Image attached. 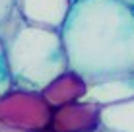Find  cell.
Listing matches in <instances>:
<instances>
[{
    "instance_id": "4",
    "label": "cell",
    "mask_w": 134,
    "mask_h": 132,
    "mask_svg": "<svg viewBox=\"0 0 134 132\" xmlns=\"http://www.w3.org/2000/svg\"><path fill=\"white\" fill-rule=\"evenodd\" d=\"M103 107L91 101H76L53 109L51 130L54 132H97L103 126Z\"/></svg>"
},
{
    "instance_id": "8",
    "label": "cell",
    "mask_w": 134,
    "mask_h": 132,
    "mask_svg": "<svg viewBox=\"0 0 134 132\" xmlns=\"http://www.w3.org/2000/svg\"><path fill=\"white\" fill-rule=\"evenodd\" d=\"M103 126L117 132H134V99L103 109Z\"/></svg>"
},
{
    "instance_id": "11",
    "label": "cell",
    "mask_w": 134,
    "mask_h": 132,
    "mask_svg": "<svg viewBox=\"0 0 134 132\" xmlns=\"http://www.w3.org/2000/svg\"><path fill=\"white\" fill-rule=\"evenodd\" d=\"M97 132H117V130H111V128H105V126H101Z\"/></svg>"
},
{
    "instance_id": "7",
    "label": "cell",
    "mask_w": 134,
    "mask_h": 132,
    "mask_svg": "<svg viewBox=\"0 0 134 132\" xmlns=\"http://www.w3.org/2000/svg\"><path fill=\"white\" fill-rule=\"evenodd\" d=\"M130 99H134V76L87 84L86 101H91L103 109L119 105V103H126Z\"/></svg>"
},
{
    "instance_id": "9",
    "label": "cell",
    "mask_w": 134,
    "mask_h": 132,
    "mask_svg": "<svg viewBox=\"0 0 134 132\" xmlns=\"http://www.w3.org/2000/svg\"><path fill=\"white\" fill-rule=\"evenodd\" d=\"M12 88V80H10V70H8V62H6V53H4L2 41H0V95H4L8 89Z\"/></svg>"
},
{
    "instance_id": "6",
    "label": "cell",
    "mask_w": 134,
    "mask_h": 132,
    "mask_svg": "<svg viewBox=\"0 0 134 132\" xmlns=\"http://www.w3.org/2000/svg\"><path fill=\"white\" fill-rule=\"evenodd\" d=\"M41 93H43L45 101L51 107L58 109L64 105H70V103H76V101H84L87 93V82L80 74L66 70L60 76H57L51 84L45 85L41 89Z\"/></svg>"
},
{
    "instance_id": "5",
    "label": "cell",
    "mask_w": 134,
    "mask_h": 132,
    "mask_svg": "<svg viewBox=\"0 0 134 132\" xmlns=\"http://www.w3.org/2000/svg\"><path fill=\"white\" fill-rule=\"evenodd\" d=\"M72 2L74 0H16V12L33 25L60 31Z\"/></svg>"
},
{
    "instance_id": "3",
    "label": "cell",
    "mask_w": 134,
    "mask_h": 132,
    "mask_svg": "<svg viewBox=\"0 0 134 132\" xmlns=\"http://www.w3.org/2000/svg\"><path fill=\"white\" fill-rule=\"evenodd\" d=\"M51 117L53 107L41 91L10 88L0 95V132H43Z\"/></svg>"
},
{
    "instance_id": "1",
    "label": "cell",
    "mask_w": 134,
    "mask_h": 132,
    "mask_svg": "<svg viewBox=\"0 0 134 132\" xmlns=\"http://www.w3.org/2000/svg\"><path fill=\"white\" fill-rule=\"evenodd\" d=\"M60 35L68 70L87 84L134 76V6L74 0Z\"/></svg>"
},
{
    "instance_id": "12",
    "label": "cell",
    "mask_w": 134,
    "mask_h": 132,
    "mask_svg": "<svg viewBox=\"0 0 134 132\" xmlns=\"http://www.w3.org/2000/svg\"><path fill=\"white\" fill-rule=\"evenodd\" d=\"M121 2H124V4H128V6H134V0H121Z\"/></svg>"
},
{
    "instance_id": "2",
    "label": "cell",
    "mask_w": 134,
    "mask_h": 132,
    "mask_svg": "<svg viewBox=\"0 0 134 132\" xmlns=\"http://www.w3.org/2000/svg\"><path fill=\"white\" fill-rule=\"evenodd\" d=\"M12 88L41 91L68 70L62 35L58 29L33 25L14 12L0 25Z\"/></svg>"
},
{
    "instance_id": "10",
    "label": "cell",
    "mask_w": 134,
    "mask_h": 132,
    "mask_svg": "<svg viewBox=\"0 0 134 132\" xmlns=\"http://www.w3.org/2000/svg\"><path fill=\"white\" fill-rule=\"evenodd\" d=\"M16 12V0H0V25Z\"/></svg>"
},
{
    "instance_id": "13",
    "label": "cell",
    "mask_w": 134,
    "mask_h": 132,
    "mask_svg": "<svg viewBox=\"0 0 134 132\" xmlns=\"http://www.w3.org/2000/svg\"><path fill=\"white\" fill-rule=\"evenodd\" d=\"M43 132H54V130H51V128H47V130H43Z\"/></svg>"
}]
</instances>
